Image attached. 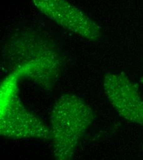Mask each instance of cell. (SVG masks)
I'll return each mask as SVG.
<instances>
[{
    "mask_svg": "<svg viewBox=\"0 0 143 160\" xmlns=\"http://www.w3.org/2000/svg\"><path fill=\"white\" fill-rule=\"evenodd\" d=\"M33 70L21 66L9 71L0 86V134L14 139L51 140L50 127L22 103L19 95L22 80L31 81Z\"/></svg>",
    "mask_w": 143,
    "mask_h": 160,
    "instance_id": "1",
    "label": "cell"
},
{
    "mask_svg": "<svg viewBox=\"0 0 143 160\" xmlns=\"http://www.w3.org/2000/svg\"><path fill=\"white\" fill-rule=\"evenodd\" d=\"M38 11L62 28L84 40L97 41L102 33L98 23L68 0H32Z\"/></svg>",
    "mask_w": 143,
    "mask_h": 160,
    "instance_id": "4",
    "label": "cell"
},
{
    "mask_svg": "<svg viewBox=\"0 0 143 160\" xmlns=\"http://www.w3.org/2000/svg\"><path fill=\"white\" fill-rule=\"evenodd\" d=\"M106 98L118 115L143 126V99L136 86L122 73H107L103 79Z\"/></svg>",
    "mask_w": 143,
    "mask_h": 160,
    "instance_id": "5",
    "label": "cell"
},
{
    "mask_svg": "<svg viewBox=\"0 0 143 160\" xmlns=\"http://www.w3.org/2000/svg\"><path fill=\"white\" fill-rule=\"evenodd\" d=\"M4 64L9 71L28 65L37 72L38 85L51 90L59 78L62 56L55 44L41 34L23 32L12 37L3 50Z\"/></svg>",
    "mask_w": 143,
    "mask_h": 160,
    "instance_id": "2",
    "label": "cell"
},
{
    "mask_svg": "<svg viewBox=\"0 0 143 160\" xmlns=\"http://www.w3.org/2000/svg\"><path fill=\"white\" fill-rule=\"evenodd\" d=\"M95 115L80 97L63 94L54 103L50 117L53 153L58 160H71Z\"/></svg>",
    "mask_w": 143,
    "mask_h": 160,
    "instance_id": "3",
    "label": "cell"
}]
</instances>
